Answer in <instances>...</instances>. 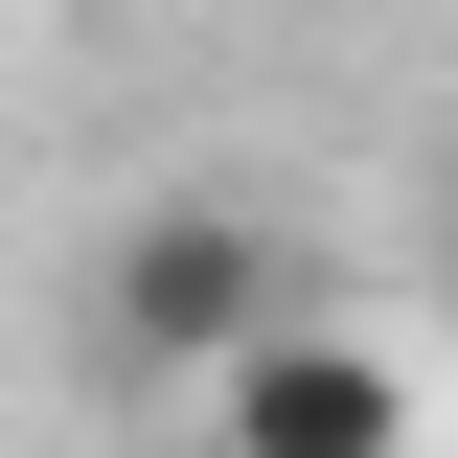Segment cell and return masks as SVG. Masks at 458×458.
<instances>
[{
	"label": "cell",
	"mask_w": 458,
	"mask_h": 458,
	"mask_svg": "<svg viewBox=\"0 0 458 458\" xmlns=\"http://www.w3.org/2000/svg\"><path fill=\"white\" fill-rule=\"evenodd\" d=\"M298 321V252H276V207H229V183H161V207L92 252V367L114 390H207L229 344H276Z\"/></svg>",
	"instance_id": "obj_1"
},
{
	"label": "cell",
	"mask_w": 458,
	"mask_h": 458,
	"mask_svg": "<svg viewBox=\"0 0 458 458\" xmlns=\"http://www.w3.org/2000/svg\"><path fill=\"white\" fill-rule=\"evenodd\" d=\"M207 458H412V367H390L367 321L298 298L276 344H229V367H207Z\"/></svg>",
	"instance_id": "obj_2"
},
{
	"label": "cell",
	"mask_w": 458,
	"mask_h": 458,
	"mask_svg": "<svg viewBox=\"0 0 458 458\" xmlns=\"http://www.w3.org/2000/svg\"><path fill=\"white\" fill-rule=\"evenodd\" d=\"M436 298H458V207H436Z\"/></svg>",
	"instance_id": "obj_3"
}]
</instances>
